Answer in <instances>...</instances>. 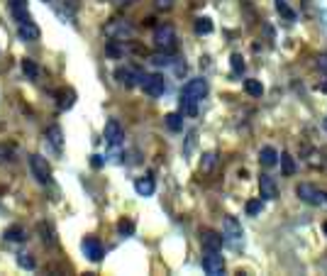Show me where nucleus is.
I'll list each match as a JSON object with an SVG mask.
<instances>
[{
	"label": "nucleus",
	"mask_w": 327,
	"mask_h": 276,
	"mask_svg": "<svg viewBox=\"0 0 327 276\" xmlns=\"http://www.w3.org/2000/svg\"><path fill=\"white\" fill-rule=\"evenodd\" d=\"M200 242H203L205 249H213V252H220L222 245H225L222 235H217L215 230H203V232H200Z\"/></svg>",
	"instance_id": "nucleus-15"
},
{
	"label": "nucleus",
	"mask_w": 327,
	"mask_h": 276,
	"mask_svg": "<svg viewBox=\"0 0 327 276\" xmlns=\"http://www.w3.org/2000/svg\"><path fill=\"white\" fill-rule=\"evenodd\" d=\"M71 105H73V91L59 93V110H69Z\"/></svg>",
	"instance_id": "nucleus-29"
},
{
	"label": "nucleus",
	"mask_w": 327,
	"mask_h": 276,
	"mask_svg": "<svg viewBox=\"0 0 327 276\" xmlns=\"http://www.w3.org/2000/svg\"><path fill=\"white\" fill-rule=\"evenodd\" d=\"M242 235H244V230H242V225H239V220L232 218V215L225 218V230H222V240H225V245L239 249V245H242Z\"/></svg>",
	"instance_id": "nucleus-4"
},
{
	"label": "nucleus",
	"mask_w": 327,
	"mask_h": 276,
	"mask_svg": "<svg viewBox=\"0 0 327 276\" xmlns=\"http://www.w3.org/2000/svg\"><path fill=\"white\" fill-rule=\"evenodd\" d=\"M142 88L147 95H152V98H161L163 93L169 91V83L163 78L161 73H147L142 81Z\"/></svg>",
	"instance_id": "nucleus-5"
},
{
	"label": "nucleus",
	"mask_w": 327,
	"mask_h": 276,
	"mask_svg": "<svg viewBox=\"0 0 327 276\" xmlns=\"http://www.w3.org/2000/svg\"><path fill=\"white\" fill-rule=\"evenodd\" d=\"M134 191L147 198V195H154V191H156V184H154L152 176H144V179H137V181H134Z\"/></svg>",
	"instance_id": "nucleus-18"
},
{
	"label": "nucleus",
	"mask_w": 327,
	"mask_h": 276,
	"mask_svg": "<svg viewBox=\"0 0 327 276\" xmlns=\"http://www.w3.org/2000/svg\"><path fill=\"white\" fill-rule=\"evenodd\" d=\"M178 40H176V30L171 25H159L156 30H154V47L159 51H174Z\"/></svg>",
	"instance_id": "nucleus-1"
},
{
	"label": "nucleus",
	"mask_w": 327,
	"mask_h": 276,
	"mask_svg": "<svg viewBox=\"0 0 327 276\" xmlns=\"http://www.w3.org/2000/svg\"><path fill=\"white\" fill-rule=\"evenodd\" d=\"M166 125H169V130H174V132H181V130H183V115L169 113V115H166Z\"/></svg>",
	"instance_id": "nucleus-23"
},
{
	"label": "nucleus",
	"mask_w": 327,
	"mask_h": 276,
	"mask_svg": "<svg viewBox=\"0 0 327 276\" xmlns=\"http://www.w3.org/2000/svg\"><path fill=\"white\" fill-rule=\"evenodd\" d=\"M117 230H120V235H122V237H130L134 232V223H132V220H120Z\"/></svg>",
	"instance_id": "nucleus-32"
},
{
	"label": "nucleus",
	"mask_w": 327,
	"mask_h": 276,
	"mask_svg": "<svg viewBox=\"0 0 327 276\" xmlns=\"http://www.w3.org/2000/svg\"><path fill=\"white\" fill-rule=\"evenodd\" d=\"M122 140H125L122 125L117 123V120H108V123H105V144H110V147H120Z\"/></svg>",
	"instance_id": "nucleus-10"
},
{
	"label": "nucleus",
	"mask_w": 327,
	"mask_h": 276,
	"mask_svg": "<svg viewBox=\"0 0 327 276\" xmlns=\"http://www.w3.org/2000/svg\"><path fill=\"white\" fill-rule=\"evenodd\" d=\"M152 64H156V66H169V64H174V59L163 51V54H156V56H152Z\"/></svg>",
	"instance_id": "nucleus-33"
},
{
	"label": "nucleus",
	"mask_w": 327,
	"mask_h": 276,
	"mask_svg": "<svg viewBox=\"0 0 327 276\" xmlns=\"http://www.w3.org/2000/svg\"><path fill=\"white\" fill-rule=\"evenodd\" d=\"M81 249H83V254L88 257L91 262H100V259H103V245H100V240H98V237H93V235L83 237V240H81Z\"/></svg>",
	"instance_id": "nucleus-9"
},
{
	"label": "nucleus",
	"mask_w": 327,
	"mask_h": 276,
	"mask_svg": "<svg viewBox=\"0 0 327 276\" xmlns=\"http://www.w3.org/2000/svg\"><path fill=\"white\" fill-rule=\"evenodd\" d=\"M261 208H264V203H261V198H259V201H249V203H247V215H252V218H256V215L261 213Z\"/></svg>",
	"instance_id": "nucleus-31"
},
{
	"label": "nucleus",
	"mask_w": 327,
	"mask_h": 276,
	"mask_svg": "<svg viewBox=\"0 0 327 276\" xmlns=\"http://www.w3.org/2000/svg\"><path fill=\"white\" fill-rule=\"evenodd\" d=\"M322 198H325V201H327V193H322Z\"/></svg>",
	"instance_id": "nucleus-39"
},
{
	"label": "nucleus",
	"mask_w": 327,
	"mask_h": 276,
	"mask_svg": "<svg viewBox=\"0 0 327 276\" xmlns=\"http://www.w3.org/2000/svg\"><path fill=\"white\" fill-rule=\"evenodd\" d=\"M325 130H327V120H325Z\"/></svg>",
	"instance_id": "nucleus-41"
},
{
	"label": "nucleus",
	"mask_w": 327,
	"mask_h": 276,
	"mask_svg": "<svg viewBox=\"0 0 327 276\" xmlns=\"http://www.w3.org/2000/svg\"><path fill=\"white\" fill-rule=\"evenodd\" d=\"M39 232H42V242H44V245H54V242H56L54 227H51L49 223H39Z\"/></svg>",
	"instance_id": "nucleus-25"
},
{
	"label": "nucleus",
	"mask_w": 327,
	"mask_h": 276,
	"mask_svg": "<svg viewBox=\"0 0 327 276\" xmlns=\"http://www.w3.org/2000/svg\"><path fill=\"white\" fill-rule=\"evenodd\" d=\"M281 156V169H283V176H293L296 174V162H293V156L288 152H283V154H278Z\"/></svg>",
	"instance_id": "nucleus-21"
},
{
	"label": "nucleus",
	"mask_w": 327,
	"mask_h": 276,
	"mask_svg": "<svg viewBox=\"0 0 327 276\" xmlns=\"http://www.w3.org/2000/svg\"><path fill=\"white\" fill-rule=\"evenodd\" d=\"M17 34H20L22 42H39L42 30L32 20H25V22H17Z\"/></svg>",
	"instance_id": "nucleus-11"
},
{
	"label": "nucleus",
	"mask_w": 327,
	"mask_h": 276,
	"mask_svg": "<svg viewBox=\"0 0 327 276\" xmlns=\"http://www.w3.org/2000/svg\"><path fill=\"white\" fill-rule=\"evenodd\" d=\"M213 164H215V154L208 152V154H205V159H203V169H210Z\"/></svg>",
	"instance_id": "nucleus-36"
},
{
	"label": "nucleus",
	"mask_w": 327,
	"mask_h": 276,
	"mask_svg": "<svg viewBox=\"0 0 327 276\" xmlns=\"http://www.w3.org/2000/svg\"><path fill=\"white\" fill-rule=\"evenodd\" d=\"M259 162L264 164V166H276L278 164V152L274 147H264L261 152H259Z\"/></svg>",
	"instance_id": "nucleus-19"
},
{
	"label": "nucleus",
	"mask_w": 327,
	"mask_h": 276,
	"mask_svg": "<svg viewBox=\"0 0 327 276\" xmlns=\"http://www.w3.org/2000/svg\"><path fill=\"white\" fill-rule=\"evenodd\" d=\"M44 3H49V0H44Z\"/></svg>",
	"instance_id": "nucleus-42"
},
{
	"label": "nucleus",
	"mask_w": 327,
	"mask_h": 276,
	"mask_svg": "<svg viewBox=\"0 0 327 276\" xmlns=\"http://www.w3.org/2000/svg\"><path fill=\"white\" fill-rule=\"evenodd\" d=\"M30 169H32V176L39 184H44V186L51 184V166L42 154H30Z\"/></svg>",
	"instance_id": "nucleus-3"
},
{
	"label": "nucleus",
	"mask_w": 327,
	"mask_h": 276,
	"mask_svg": "<svg viewBox=\"0 0 327 276\" xmlns=\"http://www.w3.org/2000/svg\"><path fill=\"white\" fill-rule=\"evenodd\" d=\"M325 235H327V223H325Z\"/></svg>",
	"instance_id": "nucleus-40"
},
{
	"label": "nucleus",
	"mask_w": 327,
	"mask_h": 276,
	"mask_svg": "<svg viewBox=\"0 0 327 276\" xmlns=\"http://www.w3.org/2000/svg\"><path fill=\"white\" fill-rule=\"evenodd\" d=\"M198 98H193L191 93L181 91V98H178V108H181V115L183 117H195L198 115Z\"/></svg>",
	"instance_id": "nucleus-12"
},
{
	"label": "nucleus",
	"mask_w": 327,
	"mask_h": 276,
	"mask_svg": "<svg viewBox=\"0 0 327 276\" xmlns=\"http://www.w3.org/2000/svg\"><path fill=\"white\" fill-rule=\"evenodd\" d=\"M317 69L327 76V54H320V56H317Z\"/></svg>",
	"instance_id": "nucleus-35"
},
{
	"label": "nucleus",
	"mask_w": 327,
	"mask_h": 276,
	"mask_svg": "<svg viewBox=\"0 0 327 276\" xmlns=\"http://www.w3.org/2000/svg\"><path fill=\"white\" fill-rule=\"evenodd\" d=\"M174 3L176 0H154V8H156V10H171Z\"/></svg>",
	"instance_id": "nucleus-34"
},
{
	"label": "nucleus",
	"mask_w": 327,
	"mask_h": 276,
	"mask_svg": "<svg viewBox=\"0 0 327 276\" xmlns=\"http://www.w3.org/2000/svg\"><path fill=\"white\" fill-rule=\"evenodd\" d=\"M203 269H205V274H210V276H222L225 274V259H222V254L208 249V254L203 257Z\"/></svg>",
	"instance_id": "nucleus-7"
},
{
	"label": "nucleus",
	"mask_w": 327,
	"mask_h": 276,
	"mask_svg": "<svg viewBox=\"0 0 327 276\" xmlns=\"http://www.w3.org/2000/svg\"><path fill=\"white\" fill-rule=\"evenodd\" d=\"M115 76H117V81L122 83V86L134 88V86H142V81H144V76H147V73H144L142 69H137V66H120Z\"/></svg>",
	"instance_id": "nucleus-6"
},
{
	"label": "nucleus",
	"mask_w": 327,
	"mask_h": 276,
	"mask_svg": "<svg viewBox=\"0 0 327 276\" xmlns=\"http://www.w3.org/2000/svg\"><path fill=\"white\" fill-rule=\"evenodd\" d=\"M230 64H232V71L239 76V73H244V59L239 56V54H232L230 56Z\"/></svg>",
	"instance_id": "nucleus-30"
},
{
	"label": "nucleus",
	"mask_w": 327,
	"mask_h": 276,
	"mask_svg": "<svg viewBox=\"0 0 327 276\" xmlns=\"http://www.w3.org/2000/svg\"><path fill=\"white\" fill-rule=\"evenodd\" d=\"M44 137H47V142L54 147V152H56V154L64 152V132H62V127H59V125H49V127H47V132H44Z\"/></svg>",
	"instance_id": "nucleus-14"
},
{
	"label": "nucleus",
	"mask_w": 327,
	"mask_h": 276,
	"mask_svg": "<svg viewBox=\"0 0 327 276\" xmlns=\"http://www.w3.org/2000/svg\"><path fill=\"white\" fill-rule=\"evenodd\" d=\"M22 73H25L30 81H34V78L39 76V66L32 62V59H22Z\"/></svg>",
	"instance_id": "nucleus-22"
},
{
	"label": "nucleus",
	"mask_w": 327,
	"mask_h": 276,
	"mask_svg": "<svg viewBox=\"0 0 327 276\" xmlns=\"http://www.w3.org/2000/svg\"><path fill=\"white\" fill-rule=\"evenodd\" d=\"M193 30L198 32V34H210V32H213V22H210V17H198L193 25Z\"/></svg>",
	"instance_id": "nucleus-27"
},
{
	"label": "nucleus",
	"mask_w": 327,
	"mask_h": 276,
	"mask_svg": "<svg viewBox=\"0 0 327 276\" xmlns=\"http://www.w3.org/2000/svg\"><path fill=\"white\" fill-rule=\"evenodd\" d=\"M244 91L249 93V95H254V98H261L264 86H261L259 81H254V78H247V81H244Z\"/></svg>",
	"instance_id": "nucleus-26"
},
{
	"label": "nucleus",
	"mask_w": 327,
	"mask_h": 276,
	"mask_svg": "<svg viewBox=\"0 0 327 276\" xmlns=\"http://www.w3.org/2000/svg\"><path fill=\"white\" fill-rule=\"evenodd\" d=\"M8 8H10V15L17 22L30 20V3H27V0H10Z\"/></svg>",
	"instance_id": "nucleus-16"
},
{
	"label": "nucleus",
	"mask_w": 327,
	"mask_h": 276,
	"mask_svg": "<svg viewBox=\"0 0 327 276\" xmlns=\"http://www.w3.org/2000/svg\"><path fill=\"white\" fill-rule=\"evenodd\" d=\"M103 32H105L108 40H115V42H127V40H132L134 37V27L127 20H120V17L108 22Z\"/></svg>",
	"instance_id": "nucleus-2"
},
{
	"label": "nucleus",
	"mask_w": 327,
	"mask_h": 276,
	"mask_svg": "<svg viewBox=\"0 0 327 276\" xmlns=\"http://www.w3.org/2000/svg\"><path fill=\"white\" fill-rule=\"evenodd\" d=\"M91 164H93V166H95V169H100V166H103V156H100V154H93Z\"/></svg>",
	"instance_id": "nucleus-37"
},
{
	"label": "nucleus",
	"mask_w": 327,
	"mask_h": 276,
	"mask_svg": "<svg viewBox=\"0 0 327 276\" xmlns=\"http://www.w3.org/2000/svg\"><path fill=\"white\" fill-rule=\"evenodd\" d=\"M276 12L278 15H283V17H286L288 22H296V10H293V8H291V5H288L286 0H276Z\"/></svg>",
	"instance_id": "nucleus-20"
},
{
	"label": "nucleus",
	"mask_w": 327,
	"mask_h": 276,
	"mask_svg": "<svg viewBox=\"0 0 327 276\" xmlns=\"http://www.w3.org/2000/svg\"><path fill=\"white\" fill-rule=\"evenodd\" d=\"M17 264H20V269H34V266H37V262H34V257L32 254H27V252H20V254H17Z\"/></svg>",
	"instance_id": "nucleus-28"
},
{
	"label": "nucleus",
	"mask_w": 327,
	"mask_h": 276,
	"mask_svg": "<svg viewBox=\"0 0 327 276\" xmlns=\"http://www.w3.org/2000/svg\"><path fill=\"white\" fill-rule=\"evenodd\" d=\"M117 5H130V3H134V0H115Z\"/></svg>",
	"instance_id": "nucleus-38"
},
{
	"label": "nucleus",
	"mask_w": 327,
	"mask_h": 276,
	"mask_svg": "<svg viewBox=\"0 0 327 276\" xmlns=\"http://www.w3.org/2000/svg\"><path fill=\"white\" fill-rule=\"evenodd\" d=\"M296 195L303 201V203H308V205H320L325 198H322V193L317 191L313 184H298L296 186Z\"/></svg>",
	"instance_id": "nucleus-8"
},
{
	"label": "nucleus",
	"mask_w": 327,
	"mask_h": 276,
	"mask_svg": "<svg viewBox=\"0 0 327 276\" xmlns=\"http://www.w3.org/2000/svg\"><path fill=\"white\" fill-rule=\"evenodd\" d=\"M5 240H8V242H22V240H27V232H25L20 225H12L10 230L5 232Z\"/></svg>",
	"instance_id": "nucleus-24"
},
{
	"label": "nucleus",
	"mask_w": 327,
	"mask_h": 276,
	"mask_svg": "<svg viewBox=\"0 0 327 276\" xmlns=\"http://www.w3.org/2000/svg\"><path fill=\"white\" fill-rule=\"evenodd\" d=\"M183 91L191 93L198 101H203L205 95H208V81H205V78H191V81L183 86Z\"/></svg>",
	"instance_id": "nucleus-17"
},
{
	"label": "nucleus",
	"mask_w": 327,
	"mask_h": 276,
	"mask_svg": "<svg viewBox=\"0 0 327 276\" xmlns=\"http://www.w3.org/2000/svg\"><path fill=\"white\" fill-rule=\"evenodd\" d=\"M259 191H261V198L264 201H274L278 195V188H276V181L271 179L269 174H261L259 176Z\"/></svg>",
	"instance_id": "nucleus-13"
}]
</instances>
